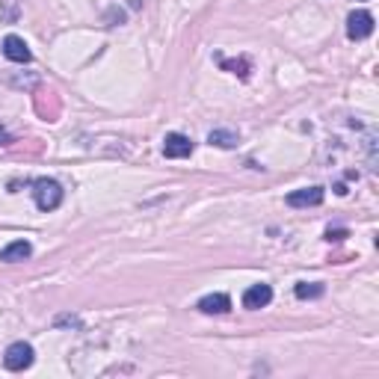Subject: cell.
Returning a JSON list of instances; mask_svg holds the SVG:
<instances>
[{"label":"cell","instance_id":"cell-1","mask_svg":"<svg viewBox=\"0 0 379 379\" xmlns=\"http://www.w3.org/2000/svg\"><path fill=\"white\" fill-rule=\"evenodd\" d=\"M62 184L53 181V178H39L33 181V202L39 211H53V207L62 205Z\"/></svg>","mask_w":379,"mask_h":379},{"label":"cell","instance_id":"cell-2","mask_svg":"<svg viewBox=\"0 0 379 379\" xmlns=\"http://www.w3.org/2000/svg\"><path fill=\"white\" fill-rule=\"evenodd\" d=\"M33 362H36V353H33V347L27 344V341H15V344H9L6 353H3L6 371H27Z\"/></svg>","mask_w":379,"mask_h":379},{"label":"cell","instance_id":"cell-3","mask_svg":"<svg viewBox=\"0 0 379 379\" xmlns=\"http://www.w3.org/2000/svg\"><path fill=\"white\" fill-rule=\"evenodd\" d=\"M374 33V15L365 12V9H356V12H350L347 18V36L353 42H362L367 36Z\"/></svg>","mask_w":379,"mask_h":379},{"label":"cell","instance_id":"cell-4","mask_svg":"<svg viewBox=\"0 0 379 379\" xmlns=\"http://www.w3.org/2000/svg\"><path fill=\"white\" fill-rule=\"evenodd\" d=\"M164 155L169 160H181L193 155V140L184 137V133H166L164 140Z\"/></svg>","mask_w":379,"mask_h":379},{"label":"cell","instance_id":"cell-5","mask_svg":"<svg viewBox=\"0 0 379 379\" xmlns=\"http://www.w3.org/2000/svg\"><path fill=\"white\" fill-rule=\"evenodd\" d=\"M273 302V287L270 285H252L246 293H243V309L249 311H258V309H267Z\"/></svg>","mask_w":379,"mask_h":379},{"label":"cell","instance_id":"cell-6","mask_svg":"<svg viewBox=\"0 0 379 379\" xmlns=\"http://www.w3.org/2000/svg\"><path fill=\"white\" fill-rule=\"evenodd\" d=\"M323 187H305V190H293L287 193V205L291 207H317L323 205Z\"/></svg>","mask_w":379,"mask_h":379},{"label":"cell","instance_id":"cell-7","mask_svg":"<svg viewBox=\"0 0 379 379\" xmlns=\"http://www.w3.org/2000/svg\"><path fill=\"white\" fill-rule=\"evenodd\" d=\"M3 57L12 60V62H30L33 53H30V48H27V42L21 39V36H6L3 39Z\"/></svg>","mask_w":379,"mask_h":379},{"label":"cell","instance_id":"cell-8","mask_svg":"<svg viewBox=\"0 0 379 379\" xmlns=\"http://www.w3.org/2000/svg\"><path fill=\"white\" fill-rule=\"evenodd\" d=\"M196 309L202 314H225L231 309V300H228V293H207L198 300Z\"/></svg>","mask_w":379,"mask_h":379},{"label":"cell","instance_id":"cell-9","mask_svg":"<svg viewBox=\"0 0 379 379\" xmlns=\"http://www.w3.org/2000/svg\"><path fill=\"white\" fill-rule=\"evenodd\" d=\"M33 255V246L27 240H15L9 243V246L0 249V261H6V264H15V261H27Z\"/></svg>","mask_w":379,"mask_h":379},{"label":"cell","instance_id":"cell-10","mask_svg":"<svg viewBox=\"0 0 379 379\" xmlns=\"http://www.w3.org/2000/svg\"><path fill=\"white\" fill-rule=\"evenodd\" d=\"M207 142H211V146H216V148H234L240 142V137H237V131L216 128V131L207 133Z\"/></svg>","mask_w":379,"mask_h":379},{"label":"cell","instance_id":"cell-11","mask_svg":"<svg viewBox=\"0 0 379 379\" xmlns=\"http://www.w3.org/2000/svg\"><path fill=\"white\" fill-rule=\"evenodd\" d=\"M323 291H326V287H323L320 282H300V285H296L293 287V293L296 296H300V300H317V296H323Z\"/></svg>","mask_w":379,"mask_h":379},{"label":"cell","instance_id":"cell-12","mask_svg":"<svg viewBox=\"0 0 379 379\" xmlns=\"http://www.w3.org/2000/svg\"><path fill=\"white\" fill-rule=\"evenodd\" d=\"M220 66H222L225 71H231V75H240L243 80L249 77V62H246V60H222V57H220Z\"/></svg>","mask_w":379,"mask_h":379},{"label":"cell","instance_id":"cell-13","mask_svg":"<svg viewBox=\"0 0 379 379\" xmlns=\"http://www.w3.org/2000/svg\"><path fill=\"white\" fill-rule=\"evenodd\" d=\"M344 237H347V228H329V231H326V240H329V243H341Z\"/></svg>","mask_w":379,"mask_h":379},{"label":"cell","instance_id":"cell-14","mask_svg":"<svg viewBox=\"0 0 379 379\" xmlns=\"http://www.w3.org/2000/svg\"><path fill=\"white\" fill-rule=\"evenodd\" d=\"M9 142H12V133L6 128H0V146H9Z\"/></svg>","mask_w":379,"mask_h":379}]
</instances>
